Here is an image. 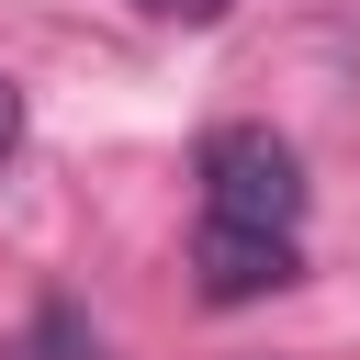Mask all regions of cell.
Returning a JSON list of instances; mask_svg holds the SVG:
<instances>
[{"label":"cell","instance_id":"cell-1","mask_svg":"<svg viewBox=\"0 0 360 360\" xmlns=\"http://www.w3.org/2000/svg\"><path fill=\"white\" fill-rule=\"evenodd\" d=\"M202 214L304 225V158H292L270 124H214V135H202Z\"/></svg>","mask_w":360,"mask_h":360},{"label":"cell","instance_id":"cell-2","mask_svg":"<svg viewBox=\"0 0 360 360\" xmlns=\"http://www.w3.org/2000/svg\"><path fill=\"white\" fill-rule=\"evenodd\" d=\"M281 281H304L292 225H236V214H202V236H191V292H202V304H259V292H281Z\"/></svg>","mask_w":360,"mask_h":360},{"label":"cell","instance_id":"cell-3","mask_svg":"<svg viewBox=\"0 0 360 360\" xmlns=\"http://www.w3.org/2000/svg\"><path fill=\"white\" fill-rule=\"evenodd\" d=\"M11 360H101V338H90V315L79 304H45L34 326H22V349Z\"/></svg>","mask_w":360,"mask_h":360},{"label":"cell","instance_id":"cell-4","mask_svg":"<svg viewBox=\"0 0 360 360\" xmlns=\"http://www.w3.org/2000/svg\"><path fill=\"white\" fill-rule=\"evenodd\" d=\"M135 11H146V22H225L236 0H135Z\"/></svg>","mask_w":360,"mask_h":360},{"label":"cell","instance_id":"cell-5","mask_svg":"<svg viewBox=\"0 0 360 360\" xmlns=\"http://www.w3.org/2000/svg\"><path fill=\"white\" fill-rule=\"evenodd\" d=\"M11 146H22V90L0 79V158H11Z\"/></svg>","mask_w":360,"mask_h":360}]
</instances>
